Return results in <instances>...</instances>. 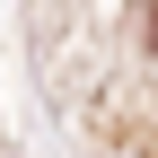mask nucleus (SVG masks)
Segmentation results:
<instances>
[{
	"label": "nucleus",
	"instance_id": "1",
	"mask_svg": "<svg viewBox=\"0 0 158 158\" xmlns=\"http://www.w3.org/2000/svg\"><path fill=\"white\" fill-rule=\"evenodd\" d=\"M149 53H158V9H149Z\"/></svg>",
	"mask_w": 158,
	"mask_h": 158
}]
</instances>
